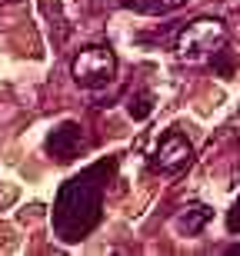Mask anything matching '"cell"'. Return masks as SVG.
Here are the masks:
<instances>
[{"label":"cell","mask_w":240,"mask_h":256,"mask_svg":"<svg viewBox=\"0 0 240 256\" xmlns=\"http://www.w3.org/2000/svg\"><path fill=\"white\" fill-rule=\"evenodd\" d=\"M227 47V27H223V20L217 17H197L190 20L187 27L177 34V57L187 60V64H200V60H210L217 50Z\"/></svg>","instance_id":"cell-2"},{"label":"cell","mask_w":240,"mask_h":256,"mask_svg":"<svg viewBox=\"0 0 240 256\" xmlns=\"http://www.w3.org/2000/svg\"><path fill=\"white\" fill-rule=\"evenodd\" d=\"M127 110H130L134 120H147L150 110H154V96L147 94V90H140V94H134L130 100H127Z\"/></svg>","instance_id":"cell-8"},{"label":"cell","mask_w":240,"mask_h":256,"mask_svg":"<svg viewBox=\"0 0 240 256\" xmlns=\"http://www.w3.org/2000/svg\"><path fill=\"white\" fill-rule=\"evenodd\" d=\"M70 74H74V80H77L80 86H87V90L114 84V76H117L114 50L100 47V44H97V47H84L77 57L70 60Z\"/></svg>","instance_id":"cell-3"},{"label":"cell","mask_w":240,"mask_h":256,"mask_svg":"<svg viewBox=\"0 0 240 256\" xmlns=\"http://www.w3.org/2000/svg\"><path fill=\"white\" fill-rule=\"evenodd\" d=\"M104 210V183H100V166L70 176L57 193L54 203V233L64 243H77L100 223Z\"/></svg>","instance_id":"cell-1"},{"label":"cell","mask_w":240,"mask_h":256,"mask_svg":"<svg viewBox=\"0 0 240 256\" xmlns=\"http://www.w3.org/2000/svg\"><path fill=\"white\" fill-rule=\"evenodd\" d=\"M230 253H240V243H237V246H230Z\"/></svg>","instance_id":"cell-10"},{"label":"cell","mask_w":240,"mask_h":256,"mask_svg":"<svg viewBox=\"0 0 240 256\" xmlns=\"http://www.w3.org/2000/svg\"><path fill=\"white\" fill-rule=\"evenodd\" d=\"M227 230H230V233H240V196L233 200L230 213H227Z\"/></svg>","instance_id":"cell-9"},{"label":"cell","mask_w":240,"mask_h":256,"mask_svg":"<svg viewBox=\"0 0 240 256\" xmlns=\"http://www.w3.org/2000/svg\"><path fill=\"white\" fill-rule=\"evenodd\" d=\"M190 163H193V143L187 140L180 130L163 133L160 143H157L154 153H150V170L163 173V176H177V173H183Z\"/></svg>","instance_id":"cell-4"},{"label":"cell","mask_w":240,"mask_h":256,"mask_svg":"<svg viewBox=\"0 0 240 256\" xmlns=\"http://www.w3.org/2000/svg\"><path fill=\"white\" fill-rule=\"evenodd\" d=\"M87 146H90V140H87L84 126L74 124V120L60 124L57 130L47 136V153L54 156V160H60V163H67V160H74V156H80Z\"/></svg>","instance_id":"cell-5"},{"label":"cell","mask_w":240,"mask_h":256,"mask_svg":"<svg viewBox=\"0 0 240 256\" xmlns=\"http://www.w3.org/2000/svg\"><path fill=\"white\" fill-rule=\"evenodd\" d=\"M187 0H124L127 10H137V14H147V17H160V14H170V10L183 7Z\"/></svg>","instance_id":"cell-7"},{"label":"cell","mask_w":240,"mask_h":256,"mask_svg":"<svg viewBox=\"0 0 240 256\" xmlns=\"http://www.w3.org/2000/svg\"><path fill=\"white\" fill-rule=\"evenodd\" d=\"M210 206H203V203H190V206H183L180 213H177V230L180 233H187V236H193V233H200L207 223H210Z\"/></svg>","instance_id":"cell-6"}]
</instances>
